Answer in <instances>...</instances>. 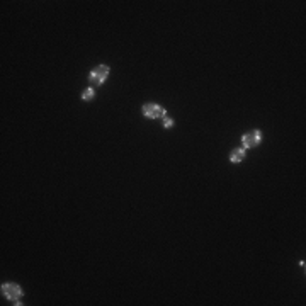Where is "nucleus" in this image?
Masks as SVG:
<instances>
[{
  "mask_svg": "<svg viewBox=\"0 0 306 306\" xmlns=\"http://www.w3.org/2000/svg\"><path fill=\"white\" fill-rule=\"evenodd\" d=\"M172 126H174V119H172V118H167V116H165V118H164V128H165V129H170Z\"/></svg>",
  "mask_w": 306,
  "mask_h": 306,
  "instance_id": "0eeeda50",
  "label": "nucleus"
},
{
  "mask_svg": "<svg viewBox=\"0 0 306 306\" xmlns=\"http://www.w3.org/2000/svg\"><path fill=\"white\" fill-rule=\"evenodd\" d=\"M245 158V148H237L231 152V155H230V162L231 164H238V162H242Z\"/></svg>",
  "mask_w": 306,
  "mask_h": 306,
  "instance_id": "39448f33",
  "label": "nucleus"
},
{
  "mask_svg": "<svg viewBox=\"0 0 306 306\" xmlns=\"http://www.w3.org/2000/svg\"><path fill=\"white\" fill-rule=\"evenodd\" d=\"M95 95V91L94 87H89L84 91V94H82V101H92V97Z\"/></svg>",
  "mask_w": 306,
  "mask_h": 306,
  "instance_id": "423d86ee",
  "label": "nucleus"
},
{
  "mask_svg": "<svg viewBox=\"0 0 306 306\" xmlns=\"http://www.w3.org/2000/svg\"><path fill=\"white\" fill-rule=\"evenodd\" d=\"M260 141H262V133L259 131V129H254V131H250V133H245V135L242 136V143H244L245 150L260 145Z\"/></svg>",
  "mask_w": 306,
  "mask_h": 306,
  "instance_id": "7ed1b4c3",
  "label": "nucleus"
},
{
  "mask_svg": "<svg viewBox=\"0 0 306 306\" xmlns=\"http://www.w3.org/2000/svg\"><path fill=\"white\" fill-rule=\"evenodd\" d=\"M141 112H143V116L145 118H148V119H158V118H165V109L162 107V106H158V104H145L143 106V109H141Z\"/></svg>",
  "mask_w": 306,
  "mask_h": 306,
  "instance_id": "f03ea898",
  "label": "nucleus"
},
{
  "mask_svg": "<svg viewBox=\"0 0 306 306\" xmlns=\"http://www.w3.org/2000/svg\"><path fill=\"white\" fill-rule=\"evenodd\" d=\"M107 75H109V66L107 65H99L91 72V75H89V82H91V85H102L106 82V78H107Z\"/></svg>",
  "mask_w": 306,
  "mask_h": 306,
  "instance_id": "f257e3e1",
  "label": "nucleus"
},
{
  "mask_svg": "<svg viewBox=\"0 0 306 306\" xmlns=\"http://www.w3.org/2000/svg\"><path fill=\"white\" fill-rule=\"evenodd\" d=\"M2 294H4L9 301H19V298L22 296V289L19 288L17 284L7 282V284H2Z\"/></svg>",
  "mask_w": 306,
  "mask_h": 306,
  "instance_id": "20e7f679",
  "label": "nucleus"
}]
</instances>
